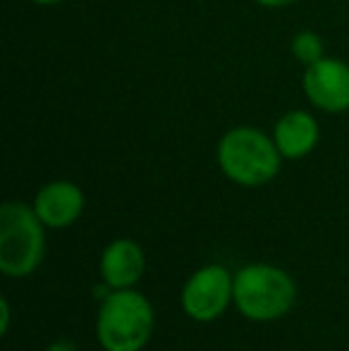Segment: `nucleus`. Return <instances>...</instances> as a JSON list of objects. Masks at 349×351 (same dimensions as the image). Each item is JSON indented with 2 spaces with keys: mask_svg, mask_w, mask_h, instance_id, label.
I'll list each match as a JSON object with an SVG mask.
<instances>
[{
  "mask_svg": "<svg viewBox=\"0 0 349 351\" xmlns=\"http://www.w3.org/2000/svg\"><path fill=\"white\" fill-rule=\"evenodd\" d=\"M280 156L273 136L256 127H232L218 141V165L239 186H263L280 172Z\"/></svg>",
  "mask_w": 349,
  "mask_h": 351,
  "instance_id": "obj_1",
  "label": "nucleus"
},
{
  "mask_svg": "<svg viewBox=\"0 0 349 351\" xmlns=\"http://www.w3.org/2000/svg\"><path fill=\"white\" fill-rule=\"evenodd\" d=\"M98 342L106 351H139L154 332V308L134 289H112L96 320Z\"/></svg>",
  "mask_w": 349,
  "mask_h": 351,
  "instance_id": "obj_2",
  "label": "nucleus"
},
{
  "mask_svg": "<svg viewBox=\"0 0 349 351\" xmlns=\"http://www.w3.org/2000/svg\"><path fill=\"white\" fill-rule=\"evenodd\" d=\"M43 222L34 206L8 201L0 206V270L10 278L34 273L43 258Z\"/></svg>",
  "mask_w": 349,
  "mask_h": 351,
  "instance_id": "obj_3",
  "label": "nucleus"
},
{
  "mask_svg": "<svg viewBox=\"0 0 349 351\" xmlns=\"http://www.w3.org/2000/svg\"><path fill=\"white\" fill-rule=\"evenodd\" d=\"M297 287L285 270L273 265H247L234 275V304L249 320L265 323L285 315L294 306Z\"/></svg>",
  "mask_w": 349,
  "mask_h": 351,
  "instance_id": "obj_4",
  "label": "nucleus"
},
{
  "mask_svg": "<svg viewBox=\"0 0 349 351\" xmlns=\"http://www.w3.org/2000/svg\"><path fill=\"white\" fill-rule=\"evenodd\" d=\"M234 301V278L223 265H206L186 280L182 289V308L199 323H210Z\"/></svg>",
  "mask_w": 349,
  "mask_h": 351,
  "instance_id": "obj_5",
  "label": "nucleus"
},
{
  "mask_svg": "<svg viewBox=\"0 0 349 351\" xmlns=\"http://www.w3.org/2000/svg\"><path fill=\"white\" fill-rule=\"evenodd\" d=\"M302 88L309 103L323 112L349 110V65L337 58H323L316 65L306 67L302 77Z\"/></svg>",
  "mask_w": 349,
  "mask_h": 351,
  "instance_id": "obj_6",
  "label": "nucleus"
},
{
  "mask_svg": "<svg viewBox=\"0 0 349 351\" xmlns=\"http://www.w3.org/2000/svg\"><path fill=\"white\" fill-rule=\"evenodd\" d=\"M34 210L41 222L53 230L70 227L84 210V191L67 180H56L41 186L34 199Z\"/></svg>",
  "mask_w": 349,
  "mask_h": 351,
  "instance_id": "obj_7",
  "label": "nucleus"
},
{
  "mask_svg": "<svg viewBox=\"0 0 349 351\" xmlns=\"http://www.w3.org/2000/svg\"><path fill=\"white\" fill-rule=\"evenodd\" d=\"M321 139V127L316 117L306 110H289L275 122L273 141L278 146L280 156L287 160L306 158Z\"/></svg>",
  "mask_w": 349,
  "mask_h": 351,
  "instance_id": "obj_8",
  "label": "nucleus"
},
{
  "mask_svg": "<svg viewBox=\"0 0 349 351\" xmlns=\"http://www.w3.org/2000/svg\"><path fill=\"white\" fill-rule=\"evenodd\" d=\"M101 275L110 289H132L144 275V251L132 239H115L101 256Z\"/></svg>",
  "mask_w": 349,
  "mask_h": 351,
  "instance_id": "obj_9",
  "label": "nucleus"
},
{
  "mask_svg": "<svg viewBox=\"0 0 349 351\" xmlns=\"http://www.w3.org/2000/svg\"><path fill=\"white\" fill-rule=\"evenodd\" d=\"M289 48H292L294 60L302 62L304 67L316 65L318 60H323V58H326V46H323V38L318 36L316 32H309V29L294 34Z\"/></svg>",
  "mask_w": 349,
  "mask_h": 351,
  "instance_id": "obj_10",
  "label": "nucleus"
},
{
  "mask_svg": "<svg viewBox=\"0 0 349 351\" xmlns=\"http://www.w3.org/2000/svg\"><path fill=\"white\" fill-rule=\"evenodd\" d=\"M0 311H3V318H0V330H3V332H8V328H10V304H8V299H0Z\"/></svg>",
  "mask_w": 349,
  "mask_h": 351,
  "instance_id": "obj_11",
  "label": "nucleus"
},
{
  "mask_svg": "<svg viewBox=\"0 0 349 351\" xmlns=\"http://www.w3.org/2000/svg\"><path fill=\"white\" fill-rule=\"evenodd\" d=\"M254 3L261 5V8H273V10H278V8H287V5L297 3V0H254Z\"/></svg>",
  "mask_w": 349,
  "mask_h": 351,
  "instance_id": "obj_12",
  "label": "nucleus"
},
{
  "mask_svg": "<svg viewBox=\"0 0 349 351\" xmlns=\"http://www.w3.org/2000/svg\"><path fill=\"white\" fill-rule=\"evenodd\" d=\"M32 3L41 5V8H53V5H60L62 0H32Z\"/></svg>",
  "mask_w": 349,
  "mask_h": 351,
  "instance_id": "obj_13",
  "label": "nucleus"
}]
</instances>
